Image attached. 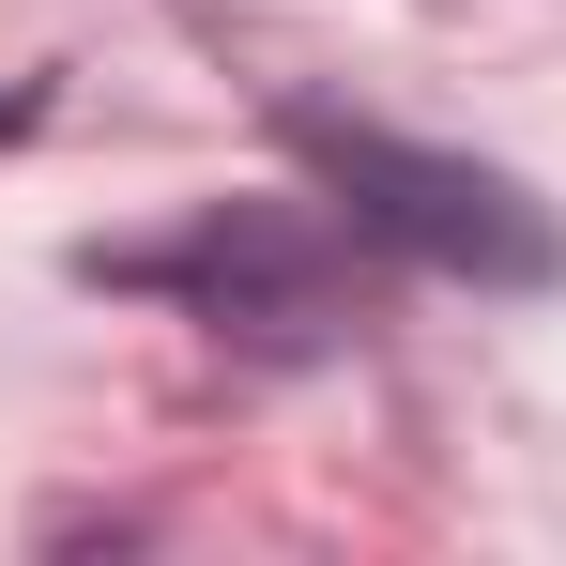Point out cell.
Listing matches in <instances>:
<instances>
[{
    "mask_svg": "<svg viewBox=\"0 0 566 566\" xmlns=\"http://www.w3.org/2000/svg\"><path fill=\"white\" fill-rule=\"evenodd\" d=\"M306 154L413 261H444V276H552V214L521 185H490V169H460V154H398V138H353V123H306Z\"/></svg>",
    "mask_w": 566,
    "mask_h": 566,
    "instance_id": "cell-1",
    "label": "cell"
}]
</instances>
